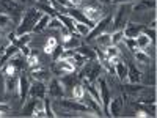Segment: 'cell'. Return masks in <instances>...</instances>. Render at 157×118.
I'll use <instances>...</instances> for the list:
<instances>
[{
    "label": "cell",
    "instance_id": "cell-39",
    "mask_svg": "<svg viewBox=\"0 0 157 118\" xmlns=\"http://www.w3.org/2000/svg\"><path fill=\"white\" fill-rule=\"evenodd\" d=\"M123 43L127 46V49H129L130 52H132V54L138 50V47H137V43H135V38H124V39H123Z\"/></svg>",
    "mask_w": 157,
    "mask_h": 118
},
{
    "label": "cell",
    "instance_id": "cell-49",
    "mask_svg": "<svg viewBox=\"0 0 157 118\" xmlns=\"http://www.w3.org/2000/svg\"><path fill=\"white\" fill-rule=\"evenodd\" d=\"M99 3H105V5H109V3H112V0H98Z\"/></svg>",
    "mask_w": 157,
    "mask_h": 118
},
{
    "label": "cell",
    "instance_id": "cell-40",
    "mask_svg": "<svg viewBox=\"0 0 157 118\" xmlns=\"http://www.w3.org/2000/svg\"><path fill=\"white\" fill-rule=\"evenodd\" d=\"M83 93H85V90H83L82 84H77V85L72 88V96H74V99H77V101L83 96Z\"/></svg>",
    "mask_w": 157,
    "mask_h": 118
},
{
    "label": "cell",
    "instance_id": "cell-51",
    "mask_svg": "<svg viewBox=\"0 0 157 118\" xmlns=\"http://www.w3.org/2000/svg\"><path fill=\"white\" fill-rule=\"evenodd\" d=\"M39 3H49V0H38Z\"/></svg>",
    "mask_w": 157,
    "mask_h": 118
},
{
    "label": "cell",
    "instance_id": "cell-38",
    "mask_svg": "<svg viewBox=\"0 0 157 118\" xmlns=\"http://www.w3.org/2000/svg\"><path fill=\"white\" fill-rule=\"evenodd\" d=\"M104 52H105L107 60H109V58H113V57H120V50H118L116 46H109V47L104 49Z\"/></svg>",
    "mask_w": 157,
    "mask_h": 118
},
{
    "label": "cell",
    "instance_id": "cell-10",
    "mask_svg": "<svg viewBox=\"0 0 157 118\" xmlns=\"http://www.w3.org/2000/svg\"><path fill=\"white\" fill-rule=\"evenodd\" d=\"M123 107H124V98L123 96H116V98L110 99L107 112H109L110 116H120L121 112H123Z\"/></svg>",
    "mask_w": 157,
    "mask_h": 118
},
{
    "label": "cell",
    "instance_id": "cell-6",
    "mask_svg": "<svg viewBox=\"0 0 157 118\" xmlns=\"http://www.w3.org/2000/svg\"><path fill=\"white\" fill-rule=\"evenodd\" d=\"M47 93H49L52 98H55V99H61V98L64 96V87H63V84H61L60 79H57V77H50V79H49Z\"/></svg>",
    "mask_w": 157,
    "mask_h": 118
},
{
    "label": "cell",
    "instance_id": "cell-14",
    "mask_svg": "<svg viewBox=\"0 0 157 118\" xmlns=\"http://www.w3.org/2000/svg\"><path fill=\"white\" fill-rule=\"evenodd\" d=\"M126 81L129 84H140L141 81V71L135 66L134 63H127V77Z\"/></svg>",
    "mask_w": 157,
    "mask_h": 118
},
{
    "label": "cell",
    "instance_id": "cell-26",
    "mask_svg": "<svg viewBox=\"0 0 157 118\" xmlns=\"http://www.w3.org/2000/svg\"><path fill=\"white\" fill-rule=\"evenodd\" d=\"M50 18H52V16H49V14H43L41 18H39V21L36 22L33 32H35V33H41V32H44V30L47 29V25H49Z\"/></svg>",
    "mask_w": 157,
    "mask_h": 118
},
{
    "label": "cell",
    "instance_id": "cell-12",
    "mask_svg": "<svg viewBox=\"0 0 157 118\" xmlns=\"http://www.w3.org/2000/svg\"><path fill=\"white\" fill-rule=\"evenodd\" d=\"M82 13L85 14V18L91 22H98L101 18H104V13H102V8L101 6H85L82 10Z\"/></svg>",
    "mask_w": 157,
    "mask_h": 118
},
{
    "label": "cell",
    "instance_id": "cell-3",
    "mask_svg": "<svg viewBox=\"0 0 157 118\" xmlns=\"http://www.w3.org/2000/svg\"><path fill=\"white\" fill-rule=\"evenodd\" d=\"M60 106L63 107V110H69V112H75V113H88V115H96L93 110H90L83 102L77 101V99H63L60 101ZM98 116V115H96Z\"/></svg>",
    "mask_w": 157,
    "mask_h": 118
},
{
    "label": "cell",
    "instance_id": "cell-44",
    "mask_svg": "<svg viewBox=\"0 0 157 118\" xmlns=\"http://www.w3.org/2000/svg\"><path fill=\"white\" fill-rule=\"evenodd\" d=\"M11 110V106H10V104L8 102H0V113H8Z\"/></svg>",
    "mask_w": 157,
    "mask_h": 118
},
{
    "label": "cell",
    "instance_id": "cell-11",
    "mask_svg": "<svg viewBox=\"0 0 157 118\" xmlns=\"http://www.w3.org/2000/svg\"><path fill=\"white\" fill-rule=\"evenodd\" d=\"M78 101H80V102H83L85 104V106L90 109V110H93L98 116L99 115H102V109H101V104L93 98V96H91L90 93H88V91H85V93H83V96L80 98V99H78Z\"/></svg>",
    "mask_w": 157,
    "mask_h": 118
},
{
    "label": "cell",
    "instance_id": "cell-17",
    "mask_svg": "<svg viewBox=\"0 0 157 118\" xmlns=\"http://www.w3.org/2000/svg\"><path fill=\"white\" fill-rule=\"evenodd\" d=\"M155 8V0H138L137 3H132L134 13H145Z\"/></svg>",
    "mask_w": 157,
    "mask_h": 118
},
{
    "label": "cell",
    "instance_id": "cell-41",
    "mask_svg": "<svg viewBox=\"0 0 157 118\" xmlns=\"http://www.w3.org/2000/svg\"><path fill=\"white\" fill-rule=\"evenodd\" d=\"M17 39H19V43H21V44L29 46L30 41H32V33H22V35H17Z\"/></svg>",
    "mask_w": 157,
    "mask_h": 118
},
{
    "label": "cell",
    "instance_id": "cell-22",
    "mask_svg": "<svg viewBox=\"0 0 157 118\" xmlns=\"http://www.w3.org/2000/svg\"><path fill=\"white\" fill-rule=\"evenodd\" d=\"M17 52H19V47H17V46L8 43V46H6V49H5V52H3V55L0 57V68H2L3 65H5L13 55H14V54H17Z\"/></svg>",
    "mask_w": 157,
    "mask_h": 118
},
{
    "label": "cell",
    "instance_id": "cell-45",
    "mask_svg": "<svg viewBox=\"0 0 157 118\" xmlns=\"http://www.w3.org/2000/svg\"><path fill=\"white\" fill-rule=\"evenodd\" d=\"M60 33H61V38H63V39H66V38H69V36L72 35V33H71V32H69L66 27H64V25L60 29Z\"/></svg>",
    "mask_w": 157,
    "mask_h": 118
},
{
    "label": "cell",
    "instance_id": "cell-35",
    "mask_svg": "<svg viewBox=\"0 0 157 118\" xmlns=\"http://www.w3.org/2000/svg\"><path fill=\"white\" fill-rule=\"evenodd\" d=\"M57 44H58V43H57V38H55V36H50V38L47 39L46 46H44V54L50 55V54H52V50L55 49V46H57Z\"/></svg>",
    "mask_w": 157,
    "mask_h": 118
},
{
    "label": "cell",
    "instance_id": "cell-47",
    "mask_svg": "<svg viewBox=\"0 0 157 118\" xmlns=\"http://www.w3.org/2000/svg\"><path fill=\"white\" fill-rule=\"evenodd\" d=\"M69 2H71V5H72V6H80L82 0H69Z\"/></svg>",
    "mask_w": 157,
    "mask_h": 118
},
{
    "label": "cell",
    "instance_id": "cell-50",
    "mask_svg": "<svg viewBox=\"0 0 157 118\" xmlns=\"http://www.w3.org/2000/svg\"><path fill=\"white\" fill-rule=\"evenodd\" d=\"M149 27H151V29H155V19H152V22L149 24Z\"/></svg>",
    "mask_w": 157,
    "mask_h": 118
},
{
    "label": "cell",
    "instance_id": "cell-23",
    "mask_svg": "<svg viewBox=\"0 0 157 118\" xmlns=\"http://www.w3.org/2000/svg\"><path fill=\"white\" fill-rule=\"evenodd\" d=\"M113 66H115V76L120 79V81L124 82L126 77H127V65H126V61L120 60L118 63H115Z\"/></svg>",
    "mask_w": 157,
    "mask_h": 118
},
{
    "label": "cell",
    "instance_id": "cell-28",
    "mask_svg": "<svg viewBox=\"0 0 157 118\" xmlns=\"http://www.w3.org/2000/svg\"><path fill=\"white\" fill-rule=\"evenodd\" d=\"M135 43H137V47H138V50H145L146 47H149L151 46V39L145 35V33H140L137 38H135Z\"/></svg>",
    "mask_w": 157,
    "mask_h": 118
},
{
    "label": "cell",
    "instance_id": "cell-27",
    "mask_svg": "<svg viewBox=\"0 0 157 118\" xmlns=\"http://www.w3.org/2000/svg\"><path fill=\"white\" fill-rule=\"evenodd\" d=\"M96 43H98V46L102 47V49L112 46V35H110V33H105V32L101 33L99 36H96Z\"/></svg>",
    "mask_w": 157,
    "mask_h": 118
},
{
    "label": "cell",
    "instance_id": "cell-25",
    "mask_svg": "<svg viewBox=\"0 0 157 118\" xmlns=\"http://www.w3.org/2000/svg\"><path fill=\"white\" fill-rule=\"evenodd\" d=\"M74 50L77 52V54H80L82 57H85L86 60H94L96 58V52L91 49V47H88V46H78Z\"/></svg>",
    "mask_w": 157,
    "mask_h": 118
},
{
    "label": "cell",
    "instance_id": "cell-9",
    "mask_svg": "<svg viewBox=\"0 0 157 118\" xmlns=\"http://www.w3.org/2000/svg\"><path fill=\"white\" fill-rule=\"evenodd\" d=\"M52 71H54V74L55 76H66V74H69V73H74L75 71V68L72 66V65L66 60V58H58L57 61H55V65H54V68H52Z\"/></svg>",
    "mask_w": 157,
    "mask_h": 118
},
{
    "label": "cell",
    "instance_id": "cell-8",
    "mask_svg": "<svg viewBox=\"0 0 157 118\" xmlns=\"http://www.w3.org/2000/svg\"><path fill=\"white\" fill-rule=\"evenodd\" d=\"M46 93H47V87H46V84L41 82V81H33V82L30 84L27 98L43 99V98H46Z\"/></svg>",
    "mask_w": 157,
    "mask_h": 118
},
{
    "label": "cell",
    "instance_id": "cell-16",
    "mask_svg": "<svg viewBox=\"0 0 157 118\" xmlns=\"http://www.w3.org/2000/svg\"><path fill=\"white\" fill-rule=\"evenodd\" d=\"M29 88H30L29 77L25 76V74H21V76H19V88H17V95H19L21 101H25V99H27Z\"/></svg>",
    "mask_w": 157,
    "mask_h": 118
},
{
    "label": "cell",
    "instance_id": "cell-24",
    "mask_svg": "<svg viewBox=\"0 0 157 118\" xmlns=\"http://www.w3.org/2000/svg\"><path fill=\"white\" fill-rule=\"evenodd\" d=\"M57 18L63 22V25H64V27H66L71 33H75V21H74L71 16H68V14H61V13H58Z\"/></svg>",
    "mask_w": 157,
    "mask_h": 118
},
{
    "label": "cell",
    "instance_id": "cell-36",
    "mask_svg": "<svg viewBox=\"0 0 157 118\" xmlns=\"http://www.w3.org/2000/svg\"><path fill=\"white\" fill-rule=\"evenodd\" d=\"M63 27V22L57 18V16H54V18H50V21H49V25H47V29H50V30H60Z\"/></svg>",
    "mask_w": 157,
    "mask_h": 118
},
{
    "label": "cell",
    "instance_id": "cell-30",
    "mask_svg": "<svg viewBox=\"0 0 157 118\" xmlns=\"http://www.w3.org/2000/svg\"><path fill=\"white\" fill-rule=\"evenodd\" d=\"M36 8L41 11L43 14H49V16H52V18L58 14V13L55 11V8H54V6H50V5H47V3H39V2H38Z\"/></svg>",
    "mask_w": 157,
    "mask_h": 118
},
{
    "label": "cell",
    "instance_id": "cell-31",
    "mask_svg": "<svg viewBox=\"0 0 157 118\" xmlns=\"http://www.w3.org/2000/svg\"><path fill=\"white\" fill-rule=\"evenodd\" d=\"M134 55H135V60L140 65H149V61H151V57L145 50H137V52H134Z\"/></svg>",
    "mask_w": 157,
    "mask_h": 118
},
{
    "label": "cell",
    "instance_id": "cell-53",
    "mask_svg": "<svg viewBox=\"0 0 157 118\" xmlns=\"http://www.w3.org/2000/svg\"><path fill=\"white\" fill-rule=\"evenodd\" d=\"M14 2H17V0H14Z\"/></svg>",
    "mask_w": 157,
    "mask_h": 118
},
{
    "label": "cell",
    "instance_id": "cell-43",
    "mask_svg": "<svg viewBox=\"0 0 157 118\" xmlns=\"http://www.w3.org/2000/svg\"><path fill=\"white\" fill-rule=\"evenodd\" d=\"M61 54H63V46H61V44H57V46H55V49L52 50V54H50V55L54 57L55 60H58V58L61 57Z\"/></svg>",
    "mask_w": 157,
    "mask_h": 118
},
{
    "label": "cell",
    "instance_id": "cell-37",
    "mask_svg": "<svg viewBox=\"0 0 157 118\" xmlns=\"http://www.w3.org/2000/svg\"><path fill=\"white\" fill-rule=\"evenodd\" d=\"M124 39V33H123V30H116V32H113L112 33V46H118L121 41Z\"/></svg>",
    "mask_w": 157,
    "mask_h": 118
},
{
    "label": "cell",
    "instance_id": "cell-5",
    "mask_svg": "<svg viewBox=\"0 0 157 118\" xmlns=\"http://www.w3.org/2000/svg\"><path fill=\"white\" fill-rule=\"evenodd\" d=\"M112 14H109V16H104V18H101L96 24H94V27L90 30V33L86 35V41H91V39H96V36H99L101 33H104L107 30V27L110 25V22H112Z\"/></svg>",
    "mask_w": 157,
    "mask_h": 118
},
{
    "label": "cell",
    "instance_id": "cell-32",
    "mask_svg": "<svg viewBox=\"0 0 157 118\" xmlns=\"http://www.w3.org/2000/svg\"><path fill=\"white\" fill-rule=\"evenodd\" d=\"M90 30H91L90 25H86L83 22H75V33L78 36H86L90 33Z\"/></svg>",
    "mask_w": 157,
    "mask_h": 118
},
{
    "label": "cell",
    "instance_id": "cell-52",
    "mask_svg": "<svg viewBox=\"0 0 157 118\" xmlns=\"http://www.w3.org/2000/svg\"><path fill=\"white\" fill-rule=\"evenodd\" d=\"M27 2H36V0H27Z\"/></svg>",
    "mask_w": 157,
    "mask_h": 118
},
{
    "label": "cell",
    "instance_id": "cell-2",
    "mask_svg": "<svg viewBox=\"0 0 157 118\" xmlns=\"http://www.w3.org/2000/svg\"><path fill=\"white\" fill-rule=\"evenodd\" d=\"M80 79H85V81L88 82H96L98 79L101 77V74L104 73V68H102V65L96 60H90L88 63H85L83 66L80 68Z\"/></svg>",
    "mask_w": 157,
    "mask_h": 118
},
{
    "label": "cell",
    "instance_id": "cell-13",
    "mask_svg": "<svg viewBox=\"0 0 157 118\" xmlns=\"http://www.w3.org/2000/svg\"><path fill=\"white\" fill-rule=\"evenodd\" d=\"M6 63H10V65H13V66H14L17 71H24L25 68H29V65H27V57H25L22 52L19 50L17 54H14L13 55Z\"/></svg>",
    "mask_w": 157,
    "mask_h": 118
},
{
    "label": "cell",
    "instance_id": "cell-20",
    "mask_svg": "<svg viewBox=\"0 0 157 118\" xmlns=\"http://www.w3.org/2000/svg\"><path fill=\"white\" fill-rule=\"evenodd\" d=\"M63 50H74V49H77L78 46H80V39H78V35L77 33H74V35H71L69 38H66V39H63Z\"/></svg>",
    "mask_w": 157,
    "mask_h": 118
},
{
    "label": "cell",
    "instance_id": "cell-46",
    "mask_svg": "<svg viewBox=\"0 0 157 118\" xmlns=\"http://www.w3.org/2000/svg\"><path fill=\"white\" fill-rule=\"evenodd\" d=\"M137 0H112V3H135Z\"/></svg>",
    "mask_w": 157,
    "mask_h": 118
},
{
    "label": "cell",
    "instance_id": "cell-4",
    "mask_svg": "<svg viewBox=\"0 0 157 118\" xmlns=\"http://www.w3.org/2000/svg\"><path fill=\"white\" fill-rule=\"evenodd\" d=\"M130 3H121L118 8L116 14H115V21H113V32L116 30H123L124 25L129 22V6Z\"/></svg>",
    "mask_w": 157,
    "mask_h": 118
},
{
    "label": "cell",
    "instance_id": "cell-48",
    "mask_svg": "<svg viewBox=\"0 0 157 118\" xmlns=\"http://www.w3.org/2000/svg\"><path fill=\"white\" fill-rule=\"evenodd\" d=\"M3 38H5V32L3 29H0V41H3Z\"/></svg>",
    "mask_w": 157,
    "mask_h": 118
},
{
    "label": "cell",
    "instance_id": "cell-1",
    "mask_svg": "<svg viewBox=\"0 0 157 118\" xmlns=\"http://www.w3.org/2000/svg\"><path fill=\"white\" fill-rule=\"evenodd\" d=\"M43 16V13L39 11L36 6L29 8L27 11H24V14L21 18V22L16 29V35H22V33H32L36 22L39 21V18Z\"/></svg>",
    "mask_w": 157,
    "mask_h": 118
},
{
    "label": "cell",
    "instance_id": "cell-33",
    "mask_svg": "<svg viewBox=\"0 0 157 118\" xmlns=\"http://www.w3.org/2000/svg\"><path fill=\"white\" fill-rule=\"evenodd\" d=\"M36 101H38V99H35V98H27V101H25V106H24V110H22L24 115L32 116V112H33V107H35Z\"/></svg>",
    "mask_w": 157,
    "mask_h": 118
},
{
    "label": "cell",
    "instance_id": "cell-15",
    "mask_svg": "<svg viewBox=\"0 0 157 118\" xmlns=\"http://www.w3.org/2000/svg\"><path fill=\"white\" fill-rule=\"evenodd\" d=\"M141 32H143V25L134 24V22H127L124 25V29H123L124 38H137Z\"/></svg>",
    "mask_w": 157,
    "mask_h": 118
},
{
    "label": "cell",
    "instance_id": "cell-29",
    "mask_svg": "<svg viewBox=\"0 0 157 118\" xmlns=\"http://www.w3.org/2000/svg\"><path fill=\"white\" fill-rule=\"evenodd\" d=\"M32 116H46V106H44V98L43 99H38L35 107H33V112H32Z\"/></svg>",
    "mask_w": 157,
    "mask_h": 118
},
{
    "label": "cell",
    "instance_id": "cell-19",
    "mask_svg": "<svg viewBox=\"0 0 157 118\" xmlns=\"http://www.w3.org/2000/svg\"><path fill=\"white\" fill-rule=\"evenodd\" d=\"M61 84H63L64 88H69V90L72 91V88H74L77 84H80V77L75 76L74 73H69V74H66V76H63Z\"/></svg>",
    "mask_w": 157,
    "mask_h": 118
},
{
    "label": "cell",
    "instance_id": "cell-18",
    "mask_svg": "<svg viewBox=\"0 0 157 118\" xmlns=\"http://www.w3.org/2000/svg\"><path fill=\"white\" fill-rule=\"evenodd\" d=\"M19 88V77L17 76H5V91L8 95L17 93Z\"/></svg>",
    "mask_w": 157,
    "mask_h": 118
},
{
    "label": "cell",
    "instance_id": "cell-42",
    "mask_svg": "<svg viewBox=\"0 0 157 118\" xmlns=\"http://www.w3.org/2000/svg\"><path fill=\"white\" fill-rule=\"evenodd\" d=\"M143 33L151 39V43H155V29H151V27L145 29V27H143Z\"/></svg>",
    "mask_w": 157,
    "mask_h": 118
},
{
    "label": "cell",
    "instance_id": "cell-34",
    "mask_svg": "<svg viewBox=\"0 0 157 118\" xmlns=\"http://www.w3.org/2000/svg\"><path fill=\"white\" fill-rule=\"evenodd\" d=\"M13 24V18L8 13H0V29H8Z\"/></svg>",
    "mask_w": 157,
    "mask_h": 118
},
{
    "label": "cell",
    "instance_id": "cell-21",
    "mask_svg": "<svg viewBox=\"0 0 157 118\" xmlns=\"http://www.w3.org/2000/svg\"><path fill=\"white\" fill-rule=\"evenodd\" d=\"M30 79L32 81H41V82H49V79H50V71H47L46 68H38V69H35V71H32V74H30Z\"/></svg>",
    "mask_w": 157,
    "mask_h": 118
},
{
    "label": "cell",
    "instance_id": "cell-7",
    "mask_svg": "<svg viewBox=\"0 0 157 118\" xmlns=\"http://www.w3.org/2000/svg\"><path fill=\"white\" fill-rule=\"evenodd\" d=\"M98 88H99V95H101V102H102V107H104V112H107V107H109V102H110V88H109V84L104 77H99L98 81Z\"/></svg>",
    "mask_w": 157,
    "mask_h": 118
}]
</instances>
